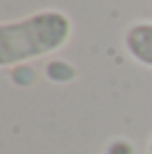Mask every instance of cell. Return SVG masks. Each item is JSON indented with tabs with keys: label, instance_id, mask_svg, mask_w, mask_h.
I'll return each mask as SVG.
<instances>
[{
	"label": "cell",
	"instance_id": "obj_3",
	"mask_svg": "<svg viewBox=\"0 0 152 154\" xmlns=\"http://www.w3.org/2000/svg\"><path fill=\"white\" fill-rule=\"evenodd\" d=\"M148 154H152V136H150V141H148Z\"/></svg>",
	"mask_w": 152,
	"mask_h": 154
},
{
	"label": "cell",
	"instance_id": "obj_2",
	"mask_svg": "<svg viewBox=\"0 0 152 154\" xmlns=\"http://www.w3.org/2000/svg\"><path fill=\"white\" fill-rule=\"evenodd\" d=\"M123 47L137 65L152 69V20H139L125 29Z\"/></svg>",
	"mask_w": 152,
	"mask_h": 154
},
{
	"label": "cell",
	"instance_id": "obj_1",
	"mask_svg": "<svg viewBox=\"0 0 152 154\" xmlns=\"http://www.w3.org/2000/svg\"><path fill=\"white\" fill-rule=\"evenodd\" d=\"M74 36V20L63 9H40L0 25V67L9 69L60 51Z\"/></svg>",
	"mask_w": 152,
	"mask_h": 154
}]
</instances>
